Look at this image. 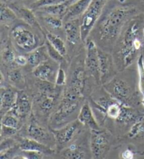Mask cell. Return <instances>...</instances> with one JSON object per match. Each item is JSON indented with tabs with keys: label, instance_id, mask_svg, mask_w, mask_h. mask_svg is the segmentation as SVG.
<instances>
[{
	"label": "cell",
	"instance_id": "6da1fadb",
	"mask_svg": "<svg viewBox=\"0 0 144 159\" xmlns=\"http://www.w3.org/2000/svg\"><path fill=\"white\" fill-rule=\"evenodd\" d=\"M143 27L142 19L140 18H132L127 23L114 59L118 71L122 72L126 69L138 57L143 45Z\"/></svg>",
	"mask_w": 144,
	"mask_h": 159
},
{
	"label": "cell",
	"instance_id": "7a4b0ae2",
	"mask_svg": "<svg viewBox=\"0 0 144 159\" xmlns=\"http://www.w3.org/2000/svg\"><path fill=\"white\" fill-rule=\"evenodd\" d=\"M84 96L76 93L68 87L64 89L56 108L53 111L49 118L50 128H60L74 120L73 118L77 112H79L84 102Z\"/></svg>",
	"mask_w": 144,
	"mask_h": 159
},
{
	"label": "cell",
	"instance_id": "3957f363",
	"mask_svg": "<svg viewBox=\"0 0 144 159\" xmlns=\"http://www.w3.org/2000/svg\"><path fill=\"white\" fill-rule=\"evenodd\" d=\"M136 11L135 8L132 6L115 7L109 11L99 25L98 34L101 40L107 42L115 40Z\"/></svg>",
	"mask_w": 144,
	"mask_h": 159
},
{
	"label": "cell",
	"instance_id": "277c9868",
	"mask_svg": "<svg viewBox=\"0 0 144 159\" xmlns=\"http://www.w3.org/2000/svg\"><path fill=\"white\" fill-rule=\"evenodd\" d=\"M103 87L112 97L125 106L136 107L141 102L133 84L121 76L116 75L103 84Z\"/></svg>",
	"mask_w": 144,
	"mask_h": 159
},
{
	"label": "cell",
	"instance_id": "5b68a950",
	"mask_svg": "<svg viewBox=\"0 0 144 159\" xmlns=\"http://www.w3.org/2000/svg\"><path fill=\"white\" fill-rule=\"evenodd\" d=\"M37 84L39 92L33 99V108L43 117H50L60 96L59 86L46 81Z\"/></svg>",
	"mask_w": 144,
	"mask_h": 159
},
{
	"label": "cell",
	"instance_id": "8992f818",
	"mask_svg": "<svg viewBox=\"0 0 144 159\" xmlns=\"http://www.w3.org/2000/svg\"><path fill=\"white\" fill-rule=\"evenodd\" d=\"M28 24L16 25L11 31L14 46L20 52L29 53L38 47L39 38Z\"/></svg>",
	"mask_w": 144,
	"mask_h": 159
},
{
	"label": "cell",
	"instance_id": "52a82bcc",
	"mask_svg": "<svg viewBox=\"0 0 144 159\" xmlns=\"http://www.w3.org/2000/svg\"><path fill=\"white\" fill-rule=\"evenodd\" d=\"M108 0H92L89 6L80 18L81 38L86 42L98 18L102 14L103 8Z\"/></svg>",
	"mask_w": 144,
	"mask_h": 159
},
{
	"label": "cell",
	"instance_id": "ba28073f",
	"mask_svg": "<svg viewBox=\"0 0 144 159\" xmlns=\"http://www.w3.org/2000/svg\"><path fill=\"white\" fill-rule=\"evenodd\" d=\"M27 137L53 148L56 146V141L52 129H49L39 122L36 116L32 113L26 128Z\"/></svg>",
	"mask_w": 144,
	"mask_h": 159
},
{
	"label": "cell",
	"instance_id": "9c48e42d",
	"mask_svg": "<svg viewBox=\"0 0 144 159\" xmlns=\"http://www.w3.org/2000/svg\"><path fill=\"white\" fill-rule=\"evenodd\" d=\"M89 148L93 158H106L111 148L110 134L101 129L99 130H91Z\"/></svg>",
	"mask_w": 144,
	"mask_h": 159
},
{
	"label": "cell",
	"instance_id": "30bf717a",
	"mask_svg": "<svg viewBox=\"0 0 144 159\" xmlns=\"http://www.w3.org/2000/svg\"><path fill=\"white\" fill-rule=\"evenodd\" d=\"M84 128L83 125L76 119L60 128L50 129L55 137L56 147L62 149L76 139L82 134Z\"/></svg>",
	"mask_w": 144,
	"mask_h": 159
},
{
	"label": "cell",
	"instance_id": "8fae6325",
	"mask_svg": "<svg viewBox=\"0 0 144 159\" xmlns=\"http://www.w3.org/2000/svg\"><path fill=\"white\" fill-rule=\"evenodd\" d=\"M87 51L84 58V65L86 72L92 76L97 84L101 83L99 70V59H98V48L92 39H87Z\"/></svg>",
	"mask_w": 144,
	"mask_h": 159
},
{
	"label": "cell",
	"instance_id": "7c38bea8",
	"mask_svg": "<svg viewBox=\"0 0 144 159\" xmlns=\"http://www.w3.org/2000/svg\"><path fill=\"white\" fill-rule=\"evenodd\" d=\"M101 83L104 84L117 75V69L114 58L110 54L98 49Z\"/></svg>",
	"mask_w": 144,
	"mask_h": 159
},
{
	"label": "cell",
	"instance_id": "4fadbf2b",
	"mask_svg": "<svg viewBox=\"0 0 144 159\" xmlns=\"http://www.w3.org/2000/svg\"><path fill=\"white\" fill-rule=\"evenodd\" d=\"M33 102L30 97L23 90H18L16 104L9 112L23 122L30 118L33 112Z\"/></svg>",
	"mask_w": 144,
	"mask_h": 159
},
{
	"label": "cell",
	"instance_id": "5bb4252c",
	"mask_svg": "<svg viewBox=\"0 0 144 159\" xmlns=\"http://www.w3.org/2000/svg\"><path fill=\"white\" fill-rule=\"evenodd\" d=\"M86 69L84 62H77L72 73L68 88L84 97L86 87Z\"/></svg>",
	"mask_w": 144,
	"mask_h": 159
},
{
	"label": "cell",
	"instance_id": "9a60e30c",
	"mask_svg": "<svg viewBox=\"0 0 144 159\" xmlns=\"http://www.w3.org/2000/svg\"><path fill=\"white\" fill-rule=\"evenodd\" d=\"M59 63L49 59L33 68V75L39 80L55 83Z\"/></svg>",
	"mask_w": 144,
	"mask_h": 159
},
{
	"label": "cell",
	"instance_id": "2e32d148",
	"mask_svg": "<svg viewBox=\"0 0 144 159\" xmlns=\"http://www.w3.org/2000/svg\"><path fill=\"white\" fill-rule=\"evenodd\" d=\"M79 137L70 144L61 149L60 156L68 159H84L91 158V151L87 149V146L78 141Z\"/></svg>",
	"mask_w": 144,
	"mask_h": 159
},
{
	"label": "cell",
	"instance_id": "e0dca14e",
	"mask_svg": "<svg viewBox=\"0 0 144 159\" xmlns=\"http://www.w3.org/2000/svg\"><path fill=\"white\" fill-rule=\"evenodd\" d=\"M77 119L85 128H87L90 130H99L101 129L99 123L93 113L92 107H91L89 101H85L82 104Z\"/></svg>",
	"mask_w": 144,
	"mask_h": 159
},
{
	"label": "cell",
	"instance_id": "ac0fdd59",
	"mask_svg": "<svg viewBox=\"0 0 144 159\" xmlns=\"http://www.w3.org/2000/svg\"><path fill=\"white\" fill-rule=\"evenodd\" d=\"M18 145L21 150L42 153L47 156L52 155L55 152L53 148L28 137L20 138L18 140Z\"/></svg>",
	"mask_w": 144,
	"mask_h": 159
},
{
	"label": "cell",
	"instance_id": "d6986e66",
	"mask_svg": "<svg viewBox=\"0 0 144 159\" xmlns=\"http://www.w3.org/2000/svg\"><path fill=\"white\" fill-rule=\"evenodd\" d=\"M18 90L13 87L5 86L1 87V105L0 112L2 117L14 107L16 102Z\"/></svg>",
	"mask_w": 144,
	"mask_h": 159
},
{
	"label": "cell",
	"instance_id": "ffe728a7",
	"mask_svg": "<svg viewBox=\"0 0 144 159\" xmlns=\"http://www.w3.org/2000/svg\"><path fill=\"white\" fill-rule=\"evenodd\" d=\"M64 31L67 41L71 44H77L82 41L80 18L64 22Z\"/></svg>",
	"mask_w": 144,
	"mask_h": 159
},
{
	"label": "cell",
	"instance_id": "44dd1931",
	"mask_svg": "<svg viewBox=\"0 0 144 159\" xmlns=\"http://www.w3.org/2000/svg\"><path fill=\"white\" fill-rule=\"evenodd\" d=\"M13 10L14 11L16 14L17 16L19 17L21 20H23L26 24L30 25V27L37 29L41 33H44L41 25L37 20L35 15L33 13L31 9H29L25 7H20L18 5H12Z\"/></svg>",
	"mask_w": 144,
	"mask_h": 159
},
{
	"label": "cell",
	"instance_id": "7402d4cb",
	"mask_svg": "<svg viewBox=\"0 0 144 159\" xmlns=\"http://www.w3.org/2000/svg\"><path fill=\"white\" fill-rule=\"evenodd\" d=\"M92 0H77L68 7V11L63 17V22L81 18Z\"/></svg>",
	"mask_w": 144,
	"mask_h": 159
},
{
	"label": "cell",
	"instance_id": "603a6c76",
	"mask_svg": "<svg viewBox=\"0 0 144 159\" xmlns=\"http://www.w3.org/2000/svg\"><path fill=\"white\" fill-rule=\"evenodd\" d=\"M26 57L28 59V64L34 68L40 63L49 60V56L48 54L46 45L44 44L28 53Z\"/></svg>",
	"mask_w": 144,
	"mask_h": 159
},
{
	"label": "cell",
	"instance_id": "cb8c5ba5",
	"mask_svg": "<svg viewBox=\"0 0 144 159\" xmlns=\"http://www.w3.org/2000/svg\"><path fill=\"white\" fill-rule=\"evenodd\" d=\"M69 5L67 4V2H64V3L56 4V5H52V6L43 7L35 10L39 11V12L43 14H49L56 16L60 17L63 19V17L65 16L66 13L68 11Z\"/></svg>",
	"mask_w": 144,
	"mask_h": 159
},
{
	"label": "cell",
	"instance_id": "d4e9b609",
	"mask_svg": "<svg viewBox=\"0 0 144 159\" xmlns=\"http://www.w3.org/2000/svg\"><path fill=\"white\" fill-rule=\"evenodd\" d=\"M7 78L9 82L13 87L19 89H22L25 84V77L20 68L13 67L7 73Z\"/></svg>",
	"mask_w": 144,
	"mask_h": 159
},
{
	"label": "cell",
	"instance_id": "484cf974",
	"mask_svg": "<svg viewBox=\"0 0 144 159\" xmlns=\"http://www.w3.org/2000/svg\"><path fill=\"white\" fill-rule=\"evenodd\" d=\"M46 38L47 40L49 41L50 42V44H52V46L63 56V57H66V55L68 54L67 47H66L65 42H64V41L59 36H58L57 35H55V34L52 33H47L46 34Z\"/></svg>",
	"mask_w": 144,
	"mask_h": 159
},
{
	"label": "cell",
	"instance_id": "4316f807",
	"mask_svg": "<svg viewBox=\"0 0 144 159\" xmlns=\"http://www.w3.org/2000/svg\"><path fill=\"white\" fill-rule=\"evenodd\" d=\"M17 15L16 12L13 10L12 8L8 7L7 5L2 3L1 4V17H0V20H1L2 24L4 25H9L11 23L17 18Z\"/></svg>",
	"mask_w": 144,
	"mask_h": 159
},
{
	"label": "cell",
	"instance_id": "83f0119b",
	"mask_svg": "<svg viewBox=\"0 0 144 159\" xmlns=\"http://www.w3.org/2000/svg\"><path fill=\"white\" fill-rule=\"evenodd\" d=\"M137 68L138 75V89L142 97L141 104L144 109V57L143 54L138 56L137 59Z\"/></svg>",
	"mask_w": 144,
	"mask_h": 159
},
{
	"label": "cell",
	"instance_id": "f1b7e54d",
	"mask_svg": "<svg viewBox=\"0 0 144 159\" xmlns=\"http://www.w3.org/2000/svg\"><path fill=\"white\" fill-rule=\"evenodd\" d=\"M22 121L10 112H8L2 117L1 125H4L10 127V128L17 129L18 130L22 127Z\"/></svg>",
	"mask_w": 144,
	"mask_h": 159
},
{
	"label": "cell",
	"instance_id": "f546056e",
	"mask_svg": "<svg viewBox=\"0 0 144 159\" xmlns=\"http://www.w3.org/2000/svg\"><path fill=\"white\" fill-rule=\"evenodd\" d=\"M16 57L15 52L10 46L4 47L2 50V61L7 66H13L15 64V59Z\"/></svg>",
	"mask_w": 144,
	"mask_h": 159
},
{
	"label": "cell",
	"instance_id": "4dcf8cb0",
	"mask_svg": "<svg viewBox=\"0 0 144 159\" xmlns=\"http://www.w3.org/2000/svg\"><path fill=\"white\" fill-rule=\"evenodd\" d=\"M43 20L49 28L54 29V30L61 29L63 27L64 23L63 20L61 18L49 14H44Z\"/></svg>",
	"mask_w": 144,
	"mask_h": 159
},
{
	"label": "cell",
	"instance_id": "1f68e13d",
	"mask_svg": "<svg viewBox=\"0 0 144 159\" xmlns=\"http://www.w3.org/2000/svg\"><path fill=\"white\" fill-rule=\"evenodd\" d=\"M45 45H46L47 49L48 54H49V57L52 60H54V61L57 62L58 63H63L65 62V59H64V57H63L59 52H58L56 49L52 44H50V42L47 40L45 42Z\"/></svg>",
	"mask_w": 144,
	"mask_h": 159
},
{
	"label": "cell",
	"instance_id": "d6a6232c",
	"mask_svg": "<svg viewBox=\"0 0 144 159\" xmlns=\"http://www.w3.org/2000/svg\"><path fill=\"white\" fill-rule=\"evenodd\" d=\"M47 157L46 155L44 153L35 152H30V151H23L20 149L19 152L16 156L15 158H21V159H42Z\"/></svg>",
	"mask_w": 144,
	"mask_h": 159
},
{
	"label": "cell",
	"instance_id": "836d02e7",
	"mask_svg": "<svg viewBox=\"0 0 144 159\" xmlns=\"http://www.w3.org/2000/svg\"><path fill=\"white\" fill-rule=\"evenodd\" d=\"M68 0H37V1L33 2L30 5V9L35 10L39 8L52 6V5H56L64 3L67 2Z\"/></svg>",
	"mask_w": 144,
	"mask_h": 159
},
{
	"label": "cell",
	"instance_id": "e575fe53",
	"mask_svg": "<svg viewBox=\"0 0 144 159\" xmlns=\"http://www.w3.org/2000/svg\"><path fill=\"white\" fill-rule=\"evenodd\" d=\"M63 63L59 64V67H58L56 78L55 82V84L59 87L64 86L66 84V82H67V76H66L65 70L63 68Z\"/></svg>",
	"mask_w": 144,
	"mask_h": 159
},
{
	"label": "cell",
	"instance_id": "d590c367",
	"mask_svg": "<svg viewBox=\"0 0 144 159\" xmlns=\"http://www.w3.org/2000/svg\"><path fill=\"white\" fill-rule=\"evenodd\" d=\"M18 131L17 129L1 125V139L14 137L18 133Z\"/></svg>",
	"mask_w": 144,
	"mask_h": 159
},
{
	"label": "cell",
	"instance_id": "8d00e7d4",
	"mask_svg": "<svg viewBox=\"0 0 144 159\" xmlns=\"http://www.w3.org/2000/svg\"><path fill=\"white\" fill-rule=\"evenodd\" d=\"M136 154H137L136 150L129 147L126 150H124V152H122L120 153V158L123 159H133Z\"/></svg>",
	"mask_w": 144,
	"mask_h": 159
},
{
	"label": "cell",
	"instance_id": "74e56055",
	"mask_svg": "<svg viewBox=\"0 0 144 159\" xmlns=\"http://www.w3.org/2000/svg\"><path fill=\"white\" fill-rule=\"evenodd\" d=\"M28 59L26 56L18 55L15 59V64L17 66H25L28 64Z\"/></svg>",
	"mask_w": 144,
	"mask_h": 159
},
{
	"label": "cell",
	"instance_id": "f35d334b",
	"mask_svg": "<svg viewBox=\"0 0 144 159\" xmlns=\"http://www.w3.org/2000/svg\"><path fill=\"white\" fill-rule=\"evenodd\" d=\"M76 1H77V0H68L66 2H67V4L69 5V7H70L72 4H73L74 2H75Z\"/></svg>",
	"mask_w": 144,
	"mask_h": 159
},
{
	"label": "cell",
	"instance_id": "ab89813d",
	"mask_svg": "<svg viewBox=\"0 0 144 159\" xmlns=\"http://www.w3.org/2000/svg\"><path fill=\"white\" fill-rule=\"evenodd\" d=\"M143 47H144V27L143 28Z\"/></svg>",
	"mask_w": 144,
	"mask_h": 159
},
{
	"label": "cell",
	"instance_id": "60d3db41",
	"mask_svg": "<svg viewBox=\"0 0 144 159\" xmlns=\"http://www.w3.org/2000/svg\"><path fill=\"white\" fill-rule=\"evenodd\" d=\"M33 2H36V1H37V0H33Z\"/></svg>",
	"mask_w": 144,
	"mask_h": 159
}]
</instances>
